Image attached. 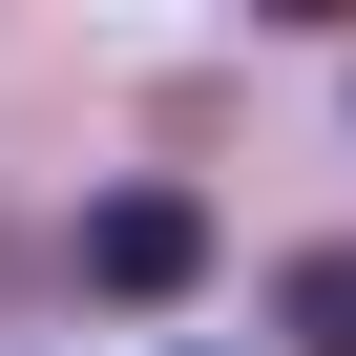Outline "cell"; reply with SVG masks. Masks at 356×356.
Listing matches in <instances>:
<instances>
[{"label": "cell", "mask_w": 356, "mask_h": 356, "mask_svg": "<svg viewBox=\"0 0 356 356\" xmlns=\"http://www.w3.org/2000/svg\"><path fill=\"white\" fill-rule=\"evenodd\" d=\"M84 293H105V314L210 293V210H189V189H105V210H84Z\"/></svg>", "instance_id": "6da1fadb"}, {"label": "cell", "mask_w": 356, "mask_h": 356, "mask_svg": "<svg viewBox=\"0 0 356 356\" xmlns=\"http://www.w3.org/2000/svg\"><path fill=\"white\" fill-rule=\"evenodd\" d=\"M273 314H293V356H356V231H335V252H293V273H273Z\"/></svg>", "instance_id": "7a4b0ae2"}]
</instances>
